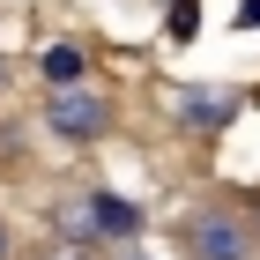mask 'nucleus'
Wrapping results in <instances>:
<instances>
[{
  "label": "nucleus",
  "mask_w": 260,
  "mask_h": 260,
  "mask_svg": "<svg viewBox=\"0 0 260 260\" xmlns=\"http://www.w3.org/2000/svg\"><path fill=\"white\" fill-rule=\"evenodd\" d=\"M179 253L186 260H260V231L238 223L231 208H193L179 223Z\"/></svg>",
  "instance_id": "obj_1"
},
{
  "label": "nucleus",
  "mask_w": 260,
  "mask_h": 260,
  "mask_svg": "<svg viewBox=\"0 0 260 260\" xmlns=\"http://www.w3.org/2000/svg\"><path fill=\"white\" fill-rule=\"evenodd\" d=\"M45 126L60 141H82V149H89V141L112 134V97L89 89V82H82V89H52V97H45Z\"/></svg>",
  "instance_id": "obj_2"
},
{
  "label": "nucleus",
  "mask_w": 260,
  "mask_h": 260,
  "mask_svg": "<svg viewBox=\"0 0 260 260\" xmlns=\"http://www.w3.org/2000/svg\"><path fill=\"white\" fill-rule=\"evenodd\" d=\"M89 223H97V245H134L141 238V208L104 193V186H89Z\"/></svg>",
  "instance_id": "obj_3"
},
{
  "label": "nucleus",
  "mask_w": 260,
  "mask_h": 260,
  "mask_svg": "<svg viewBox=\"0 0 260 260\" xmlns=\"http://www.w3.org/2000/svg\"><path fill=\"white\" fill-rule=\"evenodd\" d=\"M231 119H238V97L231 89H186L179 97V126L186 134H223Z\"/></svg>",
  "instance_id": "obj_4"
},
{
  "label": "nucleus",
  "mask_w": 260,
  "mask_h": 260,
  "mask_svg": "<svg viewBox=\"0 0 260 260\" xmlns=\"http://www.w3.org/2000/svg\"><path fill=\"white\" fill-rule=\"evenodd\" d=\"M52 231H60V245H89V253H97V223H89V186H82V193H67L60 208H52Z\"/></svg>",
  "instance_id": "obj_5"
},
{
  "label": "nucleus",
  "mask_w": 260,
  "mask_h": 260,
  "mask_svg": "<svg viewBox=\"0 0 260 260\" xmlns=\"http://www.w3.org/2000/svg\"><path fill=\"white\" fill-rule=\"evenodd\" d=\"M38 67H45V82H52V89H82V82H89V52H82V45H52Z\"/></svg>",
  "instance_id": "obj_6"
},
{
  "label": "nucleus",
  "mask_w": 260,
  "mask_h": 260,
  "mask_svg": "<svg viewBox=\"0 0 260 260\" xmlns=\"http://www.w3.org/2000/svg\"><path fill=\"white\" fill-rule=\"evenodd\" d=\"M193 22H201V15H193V0H179V8H171V38H193Z\"/></svg>",
  "instance_id": "obj_7"
},
{
  "label": "nucleus",
  "mask_w": 260,
  "mask_h": 260,
  "mask_svg": "<svg viewBox=\"0 0 260 260\" xmlns=\"http://www.w3.org/2000/svg\"><path fill=\"white\" fill-rule=\"evenodd\" d=\"M38 260H97V253H89V245H60V238H52V245H45Z\"/></svg>",
  "instance_id": "obj_8"
},
{
  "label": "nucleus",
  "mask_w": 260,
  "mask_h": 260,
  "mask_svg": "<svg viewBox=\"0 0 260 260\" xmlns=\"http://www.w3.org/2000/svg\"><path fill=\"white\" fill-rule=\"evenodd\" d=\"M112 260H156V253H149V245L134 238V245H112Z\"/></svg>",
  "instance_id": "obj_9"
},
{
  "label": "nucleus",
  "mask_w": 260,
  "mask_h": 260,
  "mask_svg": "<svg viewBox=\"0 0 260 260\" xmlns=\"http://www.w3.org/2000/svg\"><path fill=\"white\" fill-rule=\"evenodd\" d=\"M0 260H15V231H8V216H0Z\"/></svg>",
  "instance_id": "obj_10"
},
{
  "label": "nucleus",
  "mask_w": 260,
  "mask_h": 260,
  "mask_svg": "<svg viewBox=\"0 0 260 260\" xmlns=\"http://www.w3.org/2000/svg\"><path fill=\"white\" fill-rule=\"evenodd\" d=\"M253 22H260V0H245V8H238V30H253Z\"/></svg>",
  "instance_id": "obj_11"
},
{
  "label": "nucleus",
  "mask_w": 260,
  "mask_h": 260,
  "mask_svg": "<svg viewBox=\"0 0 260 260\" xmlns=\"http://www.w3.org/2000/svg\"><path fill=\"white\" fill-rule=\"evenodd\" d=\"M0 89H8V67H0Z\"/></svg>",
  "instance_id": "obj_12"
},
{
  "label": "nucleus",
  "mask_w": 260,
  "mask_h": 260,
  "mask_svg": "<svg viewBox=\"0 0 260 260\" xmlns=\"http://www.w3.org/2000/svg\"><path fill=\"white\" fill-rule=\"evenodd\" d=\"M253 231H260V223H253Z\"/></svg>",
  "instance_id": "obj_13"
}]
</instances>
